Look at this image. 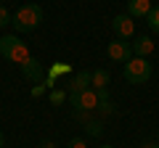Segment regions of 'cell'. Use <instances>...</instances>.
Masks as SVG:
<instances>
[{"instance_id": "cell-1", "label": "cell", "mask_w": 159, "mask_h": 148, "mask_svg": "<svg viewBox=\"0 0 159 148\" xmlns=\"http://www.w3.org/2000/svg\"><path fill=\"white\" fill-rule=\"evenodd\" d=\"M40 24H43V8L37 3H27L16 8V13H11V27L16 32H34Z\"/></svg>"}, {"instance_id": "cell-2", "label": "cell", "mask_w": 159, "mask_h": 148, "mask_svg": "<svg viewBox=\"0 0 159 148\" xmlns=\"http://www.w3.org/2000/svg\"><path fill=\"white\" fill-rule=\"evenodd\" d=\"M0 56L3 58H8L11 63H27V58H29V48H27V42H21L16 37V34H3L0 37Z\"/></svg>"}, {"instance_id": "cell-3", "label": "cell", "mask_w": 159, "mask_h": 148, "mask_svg": "<svg viewBox=\"0 0 159 148\" xmlns=\"http://www.w3.org/2000/svg\"><path fill=\"white\" fill-rule=\"evenodd\" d=\"M122 77H125L130 85H143V82H148L151 80V63H148V58L133 56L130 61L125 63V69H122Z\"/></svg>"}, {"instance_id": "cell-4", "label": "cell", "mask_w": 159, "mask_h": 148, "mask_svg": "<svg viewBox=\"0 0 159 148\" xmlns=\"http://www.w3.org/2000/svg\"><path fill=\"white\" fill-rule=\"evenodd\" d=\"M69 101H72V106H74V111H77V114H85V111H96V108L101 106L98 90H93V87H88V90L77 93V95H69Z\"/></svg>"}, {"instance_id": "cell-5", "label": "cell", "mask_w": 159, "mask_h": 148, "mask_svg": "<svg viewBox=\"0 0 159 148\" xmlns=\"http://www.w3.org/2000/svg\"><path fill=\"white\" fill-rule=\"evenodd\" d=\"M111 29L117 34V40H130L133 34H135V21L127 13H119V16L111 19Z\"/></svg>"}, {"instance_id": "cell-6", "label": "cell", "mask_w": 159, "mask_h": 148, "mask_svg": "<svg viewBox=\"0 0 159 148\" xmlns=\"http://www.w3.org/2000/svg\"><path fill=\"white\" fill-rule=\"evenodd\" d=\"M106 56L111 58V61H119V63H127L133 58V48L127 40H114L106 45Z\"/></svg>"}, {"instance_id": "cell-7", "label": "cell", "mask_w": 159, "mask_h": 148, "mask_svg": "<svg viewBox=\"0 0 159 148\" xmlns=\"http://www.w3.org/2000/svg\"><path fill=\"white\" fill-rule=\"evenodd\" d=\"M21 74L27 77L29 82L40 85V82H43V80L48 77V69L43 66V63H40L37 58H32V56H29V58H27V63H21Z\"/></svg>"}, {"instance_id": "cell-8", "label": "cell", "mask_w": 159, "mask_h": 148, "mask_svg": "<svg viewBox=\"0 0 159 148\" xmlns=\"http://www.w3.org/2000/svg\"><path fill=\"white\" fill-rule=\"evenodd\" d=\"M90 74L93 72H88V69H80L77 74H72L64 85H66V93L69 95H77V93H82V90H88L90 87Z\"/></svg>"}, {"instance_id": "cell-9", "label": "cell", "mask_w": 159, "mask_h": 148, "mask_svg": "<svg viewBox=\"0 0 159 148\" xmlns=\"http://www.w3.org/2000/svg\"><path fill=\"white\" fill-rule=\"evenodd\" d=\"M151 13V0H127V16L146 19Z\"/></svg>"}, {"instance_id": "cell-10", "label": "cell", "mask_w": 159, "mask_h": 148, "mask_svg": "<svg viewBox=\"0 0 159 148\" xmlns=\"http://www.w3.org/2000/svg\"><path fill=\"white\" fill-rule=\"evenodd\" d=\"M130 48H133V56L148 58L154 53V40L151 37H135V42H130Z\"/></svg>"}, {"instance_id": "cell-11", "label": "cell", "mask_w": 159, "mask_h": 148, "mask_svg": "<svg viewBox=\"0 0 159 148\" xmlns=\"http://www.w3.org/2000/svg\"><path fill=\"white\" fill-rule=\"evenodd\" d=\"M90 87L93 90H106L109 87V72L106 69H96L90 74Z\"/></svg>"}, {"instance_id": "cell-12", "label": "cell", "mask_w": 159, "mask_h": 148, "mask_svg": "<svg viewBox=\"0 0 159 148\" xmlns=\"http://www.w3.org/2000/svg\"><path fill=\"white\" fill-rule=\"evenodd\" d=\"M74 114H77V111H74ZM80 119L85 122V130H88V135H101V122H96V119H85V114H77Z\"/></svg>"}, {"instance_id": "cell-13", "label": "cell", "mask_w": 159, "mask_h": 148, "mask_svg": "<svg viewBox=\"0 0 159 148\" xmlns=\"http://www.w3.org/2000/svg\"><path fill=\"white\" fill-rule=\"evenodd\" d=\"M48 74H51V77H61V74H72V66H69V63H53L51 69H48Z\"/></svg>"}, {"instance_id": "cell-14", "label": "cell", "mask_w": 159, "mask_h": 148, "mask_svg": "<svg viewBox=\"0 0 159 148\" xmlns=\"http://www.w3.org/2000/svg\"><path fill=\"white\" fill-rule=\"evenodd\" d=\"M146 21H148V27H151V32H157V34H159V6H157V8H151V13L146 16Z\"/></svg>"}, {"instance_id": "cell-15", "label": "cell", "mask_w": 159, "mask_h": 148, "mask_svg": "<svg viewBox=\"0 0 159 148\" xmlns=\"http://www.w3.org/2000/svg\"><path fill=\"white\" fill-rule=\"evenodd\" d=\"M66 98H69L66 90H51V103H53V106H61Z\"/></svg>"}, {"instance_id": "cell-16", "label": "cell", "mask_w": 159, "mask_h": 148, "mask_svg": "<svg viewBox=\"0 0 159 148\" xmlns=\"http://www.w3.org/2000/svg\"><path fill=\"white\" fill-rule=\"evenodd\" d=\"M8 24H11V13H8L6 8L0 6V29H3V27H8Z\"/></svg>"}, {"instance_id": "cell-17", "label": "cell", "mask_w": 159, "mask_h": 148, "mask_svg": "<svg viewBox=\"0 0 159 148\" xmlns=\"http://www.w3.org/2000/svg\"><path fill=\"white\" fill-rule=\"evenodd\" d=\"M45 90H48V87L43 85V82H40V85H34V87H32V98H40V95H45Z\"/></svg>"}, {"instance_id": "cell-18", "label": "cell", "mask_w": 159, "mask_h": 148, "mask_svg": "<svg viewBox=\"0 0 159 148\" xmlns=\"http://www.w3.org/2000/svg\"><path fill=\"white\" fill-rule=\"evenodd\" d=\"M69 148H88V146H85V140H80V137H72V140H69Z\"/></svg>"}, {"instance_id": "cell-19", "label": "cell", "mask_w": 159, "mask_h": 148, "mask_svg": "<svg viewBox=\"0 0 159 148\" xmlns=\"http://www.w3.org/2000/svg\"><path fill=\"white\" fill-rule=\"evenodd\" d=\"M37 148H56V143H53V140H43Z\"/></svg>"}, {"instance_id": "cell-20", "label": "cell", "mask_w": 159, "mask_h": 148, "mask_svg": "<svg viewBox=\"0 0 159 148\" xmlns=\"http://www.w3.org/2000/svg\"><path fill=\"white\" fill-rule=\"evenodd\" d=\"M157 146H159V143H143L141 148H157Z\"/></svg>"}, {"instance_id": "cell-21", "label": "cell", "mask_w": 159, "mask_h": 148, "mask_svg": "<svg viewBox=\"0 0 159 148\" xmlns=\"http://www.w3.org/2000/svg\"><path fill=\"white\" fill-rule=\"evenodd\" d=\"M3 140H6V137H3V132H0V148H3Z\"/></svg>"}, {"instance_id": "cell-22", "label": "cell", "mask_w": 159, "mask_h": 148, "mask_svg": "<svg viewBox=\"0 0 159 148\" xmlns=\"http://www.w3.org/2000/svg\"><path fill=\"white\" fill-rule=\"evenodd\" d=\"M101 148H114V146H101Z\"/></svg>"}, {"instance_id": "cell-23", "label": "cell", "mask_w": 159, "mask_h": 148, "mask_svg": "<svg viewBox=\"0 0 159 148\" xmlns=\"http://www.w3.org/2000/svg\"><path fill=\"white\" fill-rule=\"evenodd\" d=\"M157 148H159V146H157Z\"/></svg>"}]
</instances>
